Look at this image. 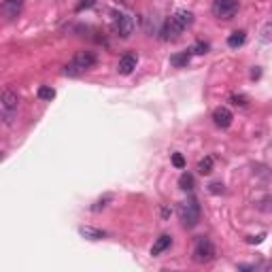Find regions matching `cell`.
I'll return each mask as SVG.
<instances>
[{"label": "cell", "instance_id": "cell-1", "mask_svg": "<svg viewBox=\"0 0 272 272\" xmlns=\"http://www.w3.org/2000/svg\"><path fill=\"white\" fill-rule=\"evenodd\" d=\"M98 62V55L94 51H77L72 55V60L64 66V75L68 77H77V75H83L88 72L90 68H94Z\"/></svg>", "mask_w": 272, "mask_h": 272}, {"label": "cell", "instance_id": "cell-2", "mask_svg": "<svg viewBox=\"0 0 272 272\" xmlns=\"http://www.w3.org/2000/svg\"><path fill=\"white\" fill-rule=\"evenodd\" d=\"M17 107H20L17 94L11 90H4L2 98H0V117H2V121L7 123V126H11V123L17 119Z\"/></svg>", "mask_w": 272, "mask_h": 272}, {"label": "cell", "instance_id": "cell-3", "mask_svg": "<svg viewBox=\"0 0 272 272\" xmlns=\"http://www.w3.org/2000/svg\"><path fill=\"white\" fill-rule=\"evenodd\" d=\"M179 217H181L185 227H194L200 221V204L196 198H187L179 204Z\"/></svg>", "mask_w": 272, "mask_h": 272}, {"label": "cell", "instance_id": "cell-4", "mask_svg": "<svg viewBox=\"0 0 272 272\" xmlns=\"http://www.w3.org/2000/svg\"><path fill=\"white\" fill-rule=\"evenodd\" d=\"M215 255H217V251H215V245L211 243V238L200 236L196 240V245H194V262L208 264V262H213V259H215Z\"/></svg>", "mask_w": 272, "mask_h": 272}, {"label": "cell", "instance_id": "cell-5", "mask_svg": "<svg viewBox=\"0 0 272 272\" xmlns=\"http://www.w3.org/2000/svg\"><path fill=\"white\" fill-rule=\"evenodd\" d=\"M238 0H215L213 2V15L217 20H232L238 13Z\"/></svg>", "mask_w": 272, "mask_h": 272}, {"label": "cell", "instance_id": "cell-6", "mask_svg": "<svg viewBox=\"0 0 272 272\" xmlns=\"http://www.w3.org/2000/svg\"><path fill=\"white\" fill-rule=\"evenodd\" d=\"M134 17L132 15H117L113 22V32L119 36V39H130L134 34Z\"/></svg>", "mask_w": 272, "mask_h": 272}, {"label": "cell", "instance_id": "cell-7", "mask_svg": "<svg viewBox=\"0 0 272 272\" xmlns=\"http://www.w3.org/2000/svg\"><path fill=\"white\" fill-rule=\"evenodd\" d=\"M136 64H138V55L132 53V51H128V53H123L121 58H119L117 70H119V75H132Z\"/></svg>", "mask_w": 272, "mask_h": 272}, {"label": "cell", "instance_id": "cell-8", "mask_svg": "<svg viewBox=\"0 0 272 272\" xmlns=\"http://www.w3.org/2000/svg\"><path fill=\"white\" fill-rule=\"evenodd\" d=\"M232 119H234V115H232V111L227 107H217L213 111V121H215V126H217V128H230Z\"/></svg>", "mask_w": 272, "mask_h": 272}, {"label": "cell", "instance_id": "cell-9", "mask_svg": "<svg viewBox=\"0 0 272 272\" xmlns=\"http://www.w3.org/2000/svg\"><path fill=\"white\" fill-rule=\"evenodd\" d=\"M172 20L179 23V28H181V30H187L191 23H194V13H191V11H187V9H179L177 13L172 15Z\"/></svg>", "mask_w": 272, "mask_h": 272}, {"label": "cell", "instance_id": "cell-10", "mask_svg": "<svg viewBox=\"0 0 272 272\" xmlns=\"http://www.w3.org/2000/svg\"><path fill=\"white\" fill-rule=\"evenodd\" d=\"M22 7H23V0H4L2 11L9 20H15V17L22 13Z\"/></svg>", "mask_w": 272, "mask_h": 272}, {"label": "cell", "instance_id": "cell-11", "mask_svg": "<svg viewBox=\"0 0 272 272\" xmlns=\"http://www.w3.org/2000/svg\"><path fill=\"white\" fill-rule=\"evenodd\" d=\"M79 234L88 240H102L104 236H107V232L98 230V227H91V226H81L79 227Z\"/></svg>", "mask_w": 272, "mask_h": 272}, {"label": "cell", "instance_id": "cell-12", "mask_svg": "<svg viewBox=\"0 0 272 272\" xmlns=\"http://www.w3.org/2000/svg\"><path fill=\"white\" fill-rule=\"evenodd\" d=\"M172 245V236H168V234H162L156 243H153L151 247V255H159V253H164L168 247Z\"/></svg>", "mask_w": 272, "mask_h": 272}, {"label": "cell", "instance_id": "cell-13", "mask_svg": "<svg viewBox=\"0 0 272 272\" xmlns=\"http://www.w3.org/2000/svg\"><path fill=\"white\" fill-rule=\"evenodd\" d=\"M189 58H191V53H189V51L175 53V55L170 58V64H172V66H177V68H183V66H187V64H189Z\"/></svg>", "mask_w": 272, "mask_h": 272}, {"label": "cell", "instance_id": "cell-14", "mask_svg": "<svg viewBox=\"0 0 272 272\" xmlns=\"http://www.w3.org/2000/svg\"><path fill=\"white\" fill-rule=\"evenodd\" d=\"M245 39H247V34L243 32V30H236V32H232L230 36H227V45L236 49V47H240V45H243V43H245Z\"/></svg>", "mask_w": 272, "mask_h": 272}, {"label": "cell", "instance_id": "cell-15", "mask_svg": "<svg viewBox=\"0 0 272 272\" xmlns=\"http://www.w3.org/2000/svg\"><path fill=\"white\" fill-rule=\"evenodd\" d=\"M198 172H200V175H211L213 172V158L211 156L202 158L200 162H198Z\"/></svg>", "mask_w": 272, "mask_h": 272}, {"label": "cell", "instance_id": "cell-16", "mask_svg": "<svg viewBox=\"0 0 272 272\" xmlns=\"http://www.w3.org/2000/svg\"><path fill=\"white\" fill-rule=\"evenodd\" d=\"M208 49H211V45L208 43H204V41H198V43H194L187 51L191 53V55H204V53H208Z\"/></svg>", "mask_w": 272, "mask_h": 272}, {"label": "cell", "instance_id": "cell-17", "mask_svg": "<svg viewBox=\"0 0 272 272\" xmlns=\"http://www.w3.org/2000/svg\"><path fill=\"white\" fill-rule=\"evenodd\" d=\"M179 187L185 189V191H191L194 189V177H191L189 172H183V175L179 177Z\"/></svg>", "mask_w": 272, "mask_h": 272}, {"label": "cell", "instance_id": "cell-18", "mask_svg": "<svg viewBox=\"0 0 272 272\" xmlns=\"http://www.w3.org/2000/svg\"><path fill=\"white\" fill-rule=\"evenodd\" d=\"M39 98H41V100H53L55 90L49 88V85H41V88H39Z\"/></svg>", "mask_w": 272, "mask_h": 272}, {"label": "cell", "instance_id": "cell-19", "mask_svg": "<svg viewBox=\"0 0 272 272\" xmlns=\"http://www.w3.org/2000/svg\"><path fill=\"white\" fill-rule=\"evenodd\" d=\"M230 102L234 104V107H247V104H249V98H247L245 94H232Z\"/></svg>", "mask_w": 272, "mask_h": 272}, {"label": "cell", "instance_id": "cell-20", "mask_svg": "<svg viewBox=\"0 0 272 272\" xmlns=\"http://www.w3.org/2000/svg\"><path fill=\"white\" fill-rule=\"evenodd\" d=\"M111 200H113V198H111V196H104V198H100V200H98V202L94 204V206H91V211H94V213H100L102 208H107V204H109Z\"/></svg>", "mask_w": 272, "mask_h": 272}, {"label": "cell", "instance_id": "cell-21", "mask_svg": "<svg viewBox=\"0 0 272 272\" xmlns=\"http://www.w3.org/2000/svg\"><path fill=\"white\" fill-rule=\"evenodd\" d=\"M262 41L264 43L272 41V23H266V26L262 28Z\"/></svg>", "mask_w": 272, "mask_h": 272}, {"label": "cell", "instance_id": "cell-22", "mask_svg": "<svg viewBox=\"0 0 272 272\" xmlns=\"http://www.w3.org/2000/svg\"><path fill=\"white\" fill-rule=\"evenodd\" d=\"M96 4V0H81V2L77 4V13H81V11H85V9H91Z\"/></svg>", "mask_w": 272, "mask_h": 272}, {"label": "cell", "instance_id": "cell-23", "mask_svg": "<svg viewBox=\"0 0 272 272\" xmlns=\"http://www.w3.org/2000/svg\"><path fill=\"white\" fill-rule=\"evenodd\" d=\"M172 164H175L177 168H185V158L181 153H172Z\"/></svg>", "mask_w": 272, "mask_h": 272}, {"label": "cell", "instance_id": "cell-24", "mask_svg": "<svg viewBox=\"0 0 272 272\" xmlns=\"http://www.w3.org/2000/svg\"><path fill=\"white\" fill-rule=\"evenodd\" d=\"M208 191H211V194H224V183H211L208 185Z\"/></svg>", "mask_w": 272, "mask_h": 272}, {"label": "cell", "instance_id": "cell-25", "mask_svg": "<svg viewBox=\"0 0 272 272\" xmlns=\"http://www.w3.org/2000/svg\"><path fill=\"white\" fill-rule=\"evenodd\" d=\"M262 240H264V234H259V236H251L249 243H262Z\"/></svg>", "mask_w": 272, "mask_h": 272}, {"label": "cell", "instance_id": "cell-26", "mask_svg": "<svg viewBox=\"0 0 272 272\" xmlns=\"http://www.w3.org/2000/svg\"><path fill=\"white\" fill-rule=\"evenodd\" d=\"M162 217H164V219L170 217V211H168V208H162Z\"/></svg>", "mask_w": 272, "mask_h": 272}, {"label": "cell", "instance_id": "cell-27", "mask_svg": "<svg viewBox=\"0 0 272 272\" xmlns=\"http://www.w3.org/2000/svg\"><path fill=\"white\" fill-rule=\"evenodd\" d=\"M259 75H262V72H259V70H253V72H251V79H257Z\"/></svg>", "mask_w": 272, "mask_h": 272}, {"label": "cell", "instance_id": "cell-28", "mask_svg": "<svg viewBox=\"0 0 272 272\" xmlns=\"http://www.w3.org/2000/svg\"><path fill=\"white\" fill-rule=\"evenodd\" d=\"M264 270H272V262H268V264H264Z\"/></svg>", "mask_w": 272, "mask_h": 272}]
</instances>
